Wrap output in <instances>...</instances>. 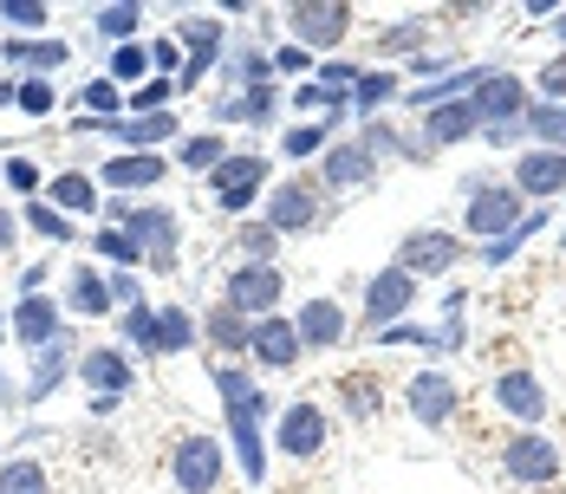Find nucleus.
<instances>
[{
	"label": "nucleus",
	"instance_id": "obj_54",
	"mask_svg": "<svg viewBox=\"0 0 566 494\" xmlns=\"http://www.w3.org/2000/svg\"><path fill=\"white\" fill-rule=\"evenodd\" d=\"M105 274H112V267H105ZM112 299H117V313H124V306H144V299H150V293H144V274H112Z\"/></svg>",
	"mask_w": 566,
	"mask_h": 494
},
{
	"label": "nucleus",
	"instance_id": "obj_19",
	"mask_svg": "<svg viewBox=\"0 0 566 494\" xmlns=\"http://www.w3.org/2000/svg\"><path fill=\"white\" fill-rule=\"evenodd\" d=\"M509 182L521 189V202H527V209H554V202L566 196V150H541V144L514 150Z\"/></svg>",
	"mask_w": 566,
	"mask_h": 494
},
{
	"label": "nucleus",
	"instance_id": "obj_18",
	"mask_svg": "<svg viewBox=\"0 0 566 494\" xmlns=\"http://www.w3.org/2000/svg\"><path fill=\"white\" fill-rule=\"evenodd\" d=\"M59 299H65V319H85V326H112L117 299H112V274L98 261H78L59 274Z\"/></svg>",
	"mask_w": 566,
	"mask_h": 494
},
{
	"label": "nucleus",
	"instance_id": "obj_60",
	"mask_svg": "<svg viewBox=\"0 0 566 494\" xmlns=\"http://www.w3.org/2000/svg\"><path fill=\"white\" fill-rule=\"evenodd\" d=\"M7 345H13V326H7V306H0V351H7Z\"/></svg>",
	"mask_w": 566,
	"mask_h": 494
},
{
	"label": "nucleus",
	"instance_id": "obj_35",
	"mask_svg": "<svg viewBox=\"0 0 566 494\" xmlns=\"http://www.w3.org/2000/svg\"><path fill=\"white\" fill-rule=\"evenodd\" d=\"M228 150H234V144H228L222 130H189V137H182V144L170 150V164L182 169V176H202V182H209V176L222 169Z\"/></svg>",
	"mask_w": 566,
	"mask_h": 494
},
{
	"label": "nucleus",
	"instance_id": "obj_1",
	"mask_svg": "<svg viewBox=\"0 0 566 494\" xmlns=\"http://www.w3.org/2000/svg\"><path fill=\"white\" fill-rule=\"evenodd\" d=\"M339 216V202L319 189V176L313 169H300V176H281L274 189H268V202H261V221L281 234V241H306V234H326Z\"/></svg>",
	"mask_w": 566,
	"mask_h": 494
},
{
	"label": "nucleus",
	"instance_id": "obj_46",
	"mask_svg": "<svg viewBox=\"0 0 566 494\" xmlns=\"http://www.w3.org/2000/svg\"><path fill=\"white\" fill-rule=\"evenodd\" d=\"M358 144H365L378 164H403V144H410V130H403L397 117H365V124H358Z\"/></svg>",
	"mask_w": 566,
	"mask_h": 494
},
{
	"label": "nucleus",
	"instance_id": "obj_27",
	"mask_svg": "<svg viewBox=\"0 0 566 494\" xmlns=\"http://www.w3.org/2000/svg\"><path fill=\"white\" fill-rule=\"evenodd\" d=\"M417 130H423V144L443 157V150H462V144H475V137H482V117H475L469 98H450V105L423 111V117H417Z\"/></svg>",
	"mask_w": 566,
	"mask_h": 494
},
{
	"label": "nucleus",
	"instance_id": "obj_16",
	"mask_svg": "<svg viewBox=\"0 0 566 494\" xmlns=\"http://www.w3.org/2000/svg\"><path fill=\"white\" fill-rule=\"evenodd\" d=\"M489 397H495V410L509 417L514 430H541V423H547V410H554L547 385H541L527 365H502V371L489 378Z\"/></svg>",
	"mask_w": 566,
	"mask_h": 494
},
{
	"label": "nucleus",
	"instance_id": "obj_22",
	"mask_svg": "<svg viewBox=\"0 0 566 494\" xmlns=\"http://www.w3.org/2000/svg\"><path fill=\"white\" fill-rule=\"evenodd\" d=\"M7 326H13V345H27V358L33 351H46V345H59L65 338V299L59 293H33V299H13L7 306Z\"/></svg>",
	"mask_w": 566,
	"mask_h": 494
},
{
	"label": "nucleus",
	"instance_id": "obj_17",
	"mask_svg": "<svg viewBox=\"0 0 566 494\" xmlns=\"http://www.w3.org/2000/svg\"><path fill=\"white\" fill-rule=\"evenodd\" d=\"M313 176H319V189H326L333 202H345V196H365V189L385 176V164H378V157H371L358 137H339V144H333V150L313 164Z\"/></svg>",
	"mask_w": 566,
	"mask_h": 494
},
{
	"label": "nucleus",
	"instance_id": "obj_55",
	"mask_svg": "<svg viewBox=\"0 0 566 494\" xmlns=\"http://www.w3.org/2000/svg\"><path fill=\"white\" fill-rule=\"evenodd\" d=\"M20 234H27V228H20V209H7V202H0V261L20 248Z\"/></svg>",
	"mask_w": 566,
	"mask_h": 494
},
{
	"label": "nucleus",
	"instance_id": "obj_43",
	"mask_svg": "<svg viewBox=\"0 0 566 494\" xmlns=\"http://www.w3.org/2000/svg\"><path fill=\"white\" fill-rule=\"evenodd\" d=\"M0 182H7V189H13L20 202H40L53 176H46V164H33L27 150H7V157H0Z\"/></svg>",
	"mask_w": 566,
	"mask_h": 494
},
{
	"label": "nucleus",
	"instance_id": "obj_7",
	"mask_svg": "<svg viewBox=\"0 0 566 494\" xmlns=\"http://www.w3.org/2000/svg\"><path fill=\"white\" fill-rule=\"evenodd\" d=\"M170 488L176 494H222L228 475H234V455H228L222 437H209V430H189V437L170 442Z\"/></svg>",
	"mask_w": 566,
	"mask_h": 494
},
{
	"label": "nucleus",
	"instance_id": "obj_12",
	"mask_svg": "<svg viewBox=\"0 0 566 494\" xmlns=\"http://www.w3.org/2000/svg\"><path fill=\"white\" fill-rule=\"evenodd\" d=\"M222 306H234L241 319H268L286 306V267L274 261H234L222 274Z\"/></svg>",
	"mask_w": 566,
	"mask_h": 494
},
{
	"label": "nucleus",
	"instance_id": "obj_52",
	"mask_svg": "<svg viewBox=\"0 0 566 494\" xmlns=\"http://www.w3.org/2000/svg\"><path fill=\"white\" fill-rule=\"evenodd\" d=\"M527 85H534V98H547V105H566V53H554L547 65H541V72H534V78H527Z\"/></svg>",
	"mask_w": 566,
	"mask_h": 494
},
{
	"label": "nucleus",
	"instance_id": "obj_31",
	"mask_svg": "<svg viewBox=\"0 0 566 494\" xmlns=\"http://www.w3.org/2000/svg\"><path fill=\"white\" fill-rule=\"evenodd\" d=\"M222 92H254V85H281L274 78V46L261 40H228V59H222Z\"/></svg>",
	"mask_w": 566,
	"mask_h": 494
},
{
	"label": "nucleus",
	"instance_id": "obj_50",
	"mask_svg": "<svg viewBox=\"0 0 566 494\" xmlns=\"http://www.w3.org/2000/svg\"><path fill=\"white\" fill-rule=\"evenodd\" d=\"M53 111H59V85L53 78H20V117H40V124H46Z\"/></svg>",
	"mask_w": 566,
	"mask_h": 494
},
{
	"label": "nucleus",
	"instance_id": "obj_5",
	"mask_svg": "<svg viewBox=\"0 0 566 494\" xmlns=\"http://www.w3.org/2000/svg\"><path fill=\"white\" fill-rule=\"evenodd\" d=\"M117 228L137 241L144 274H176V267H182V216H176L170 202L144 196V202H130V209H124V221H117Z\"/></svg>",
	"mask_w": 566,
	"mask_h": 494
},
{
	"label": "nucleus",
	"instance_id": "obj_21",
	"mask_svg": "<svg viewBox=\"0 0 566 494\" xmlns=\"http://www.w3.org/2000/svg\"><path fill=\"white\" fill-rule=\"evenodd\" d=\"M469 105H475V117H482V130H502V124H521V117H527L534 85H527L521 72H509V65H495V72L469 92Z\"/></svg>",
	"mask_w": 566,
	"mask_h": 494
},
{
	"label": "nucleus",
	"instance_id": "obj_33",
	"mask_svg": "<svg viewBox=\"0 0 566 494\" xmlns=\"http://www.w3.org/2000/svg\"><path fill=\"white\" fill-rule=\"evenodd\" d=\"M112 326H117V345H124L137 365H144V358H150V365L164 358V338H157V306H150V299H144V306H124Z\"/></svg>",
	"mask_w": 566,
	"mask_h": 494
},
{
	"label": "nucleus",
	"instance_id": "obj_53",
	"mask_svg": "<svg viewBox=\"0 0 566 494\" xmlns=\"http://www.w3.org/2000/svg\"><path fill=\"white\" fill-rule=\"evenodd\" d=\"M53 274H65V267H53L46 254H40V261H27V267H20V299H33V293H53V286H46Z\"/></svg>",
	"mask_w": 566,
	"mask_h": 494
},
{
	"label": "nucleus",
	"instance_id": "obj_10",
	"mask_svg": "<svg viewBox=\"0 0 566 494\" xmlns=\"http://www.w3.org/2000/svg\"><path fill=\"white\" fill-rule=\"evenodd\" d=\"M403 410H410V423H417V430L443 437L455 417H462V385H455L443 365H417V371L403 378Z\"/></svg>",
	"mask_w": 566,
	"mask_h": 494
},
{
	"label": "nucleus",
	"instance_id": "obj_40",
	"mask_svg": "<svg viewBox=\"0 0 566 494\" xmlns=\"http://www.w3.org/2000/svg\"><path fill=\"white\" fill-rule=\"evenodd\" d=\"M417 53H430V20H385L378 27V59H397V65H410Z\"/></svg>",
	"mask_w": 566,
	"mask_h": 494
},
{
	"label": "nucleus",
	"instance_id": "obj_63",
	"mask_svg": "<svg viewBox=\"0 0 566 494\" xmlns=\"http://www.w3.org/2000/svg\"><path fill=\"white\" fill-rule=\"evenodd\" d=\"M560 202H566V196H560Z\"/></svg>",
	"mask_w": 566,
	"mask_h": 494
},
{
	"label": "nucleus",
	"instance_id": "obj_15",
	"mask_svg": "<svg viewBox=\"0 0 566 494\" xmlns=\"http://www.w3.org/2000/svg\"><path fill=\"white\" fill-rule=\"evenodd\" d=\"M286 111V85H254V92H216L209 98V130H268Z\"/></svg>",
	"mask_w": 566,
	"mask_h": 494
},
{
	"label": "nucleus",
	"instance_id": "obj_28",
	"mask_svg": "<svg viewBox=\"0 0 566 494\" xmlns=\"http://www.w3.org/2000/svg\"><path fill=\"white\" fill-rule=\"evenodd\" d=\"M248 345H254V319H241L234 306L216 299V306L202 313V351H209L216 365H241V358H248Z\"/></svg>",
	"mask_w": 566,
	"mask_h": 494
},
{
	"label": "nucleus",
	"instance_id": "obj_25",
	"mask_svg": "<svg viewBox=\"0 0 566 494\" xmlns=\"http://www.w3.org/2000/svg\"><path fill=\"white\" fill-rule=\"evenodd\" d=\"M300 358H306V345H300V326H293V313H268V319H254V345H248V365H254V371H268V378H286Z\"/></svg>",
	"mask_w": 566,
	"mask_h": 494
},
{
	"label": "nucleus",
	"instance_id": "obj_8",
	"mask_svg": "<svg viewBox=\"0 0 566 494\" xmlns=\"http://www.w3.org/2000/svg\"><path fill=\"white\" fill-rule=\"evenodd\" d=\"M495 469H502L509 488L547 494L566 475V455H560V442L547 437V430H514V437L502 442V455H495Z\"/></svg>",
	"mask_w": 566,
	"mask_h": 494
},
{
	"label": "nucleus",
	"instance_id": "obj_3",
	"mask_svg": "<svg viewBox=\"0 0 566 494\" xmlns=\"http://www.w3.org/2000/svg\"><path fill=\"white\" fill-rule=\"evenodd\" d=\"M202 189L216 196V209H222L228 221L261 216V202H268V189H274V157H268V150H228L222 169H216Z\"/></svg>",
	"mask_w": 566,
	"mask_h": 494
},
{
	"label": "nucleus",
	"instance_id": "obj_49",
	"mask_svg": "<svg viewBox=\"0 0 566 494\" xmlns=\"http://www.w3.org/2000/svg\"><path fill=\"white\" fill-rule=\"evenodd\" d=\"M144 46H150V78H182L189 53H182V40H176V33H150Z\"/></svg>",
	"mask_w": 566,
	"mask_h": 494
},
{
	"label": "nucleus",
	"instance_id": "obj_20",
	"mask_svg": "<svg viewBox=\"0 0 566 494\" xmlns=\"http://www.w3.org/2000/svg\"><path fill=\"white\" fill-rule=\"evenodd\" d=\"M293 326H300L306 358H319V351H339L345 338H352V306H345L339 293H306V299L293 306Z\"/></svg>",
	"mask_w": 566,
	"mask_h": 494
},
{
	"label": "nucleus",
	"instance_id": "obj_26",
	"mask_svg": "<svg viewBox=\"0 0 566 494\" xmlns=\"http://www.w3.org/2000/svg\"><path fill=\"white\" fill-rule=\"evenodd\" d=\"M333 403H339V417L352 430H371L378 417H385V403H391V390H385V371H371V365H358V371H339L333 378Z\"/></svg>",
	"mask_w": 566,
	"mask_h": 494
},
{
	"label": "nucleus",
	"instance_id": "obj_41",
	"mask_svg": "<svg viewBox=\"0 0 566 494\" xmlns=\"http://www.w3.org/2000/svg\"><path fill=\"white\" fill-rule=\"evenodd\" d=\"M0 27H7V40H46L53 7L46 0H0Z\"/></svg>",
	"mask_w": 566,
	"mask_h": 494
},
{
	"label": "nucleus",
	"instance_id": "obj_14",
	"mask_svg": "<svg viewBox=\"0 0 566 494\" xmlns=\"http://www.w3.org/2000/svg\"><path fill=\"white\" fill-rule=\"evenodd\" d=\"M98 189L105 196H130V202H144V196H157L164 182L176 176L170 157H144V150H112V157H98Z\"/></svg>",
	"mask_w": 566,
	"mask_h": 494
},
{
	"label": "nucleus",
	"instance_id": "obj_39",
	"mask_svg": "<svg viewBox=\"0 0 566 494\" xmlns=\"http://www.w3.org/2000/svg\"><path fill=\"white\" fill-rule=\"evenodd\" d=\"M339 137H345L339 124H286L281 130V157L286 164H319Z\"/></svg>",
	"mask_w": 566,
	"mask_h": 494
},
{
	"label": "nucleus",
	"instance_id": "obj_13",
	"mask_svg": "<svg viewBox=\"0 0 566 494\" xmlns=\"http://www.w3.org/2000/svg\"><path fill=\"white\" fill-rule=\"evenodd\" d=\"M462 254H469V241L455 234V228H410L403 241H397V254H391V267H403V274L417 280H443L462 267Z\"/></svg>",
	"mask_w": 566,
	"mask_h": 494
},
{
	"label": "nucleus",
	"instance_id": "obj_57",
	"mask_svg": "<svg viewBox=\"0 0 566 494\" xmlns=\"http://www.w3.org/2000/svg\"><path fill=\"white\" fill-rule=\"evenodd\" d=\"M85 403H92V423H112V417L124 410V403H130V397H85Z\"/></svg>",
	"mask_w": 566,
	"mask_h": 494
},
{
	"label": "nucleus",
	"instance_id": "obj_47",
	"mask_svg": "<svg viewBox=\"0 0 566 494\" xmlns=\"http://www.w3.org/2000/svg\"><path fill=\"white\" fill-rule=\"evenodd\" d=\"M281 248H286V241L261 216H254V221H234V254H241V261H274V267H281Z\"/></svg>",
	"mask_w": 566,
	"mask_h": 494
},
{
	"label": "nucleus",
	"instance_id": "obj_29",
	"mask_svg": "<svg viewBox=\"0 0 566 494\" xmlns=\"http://www.w3.org/2000/svg\"><path fill=\"white\" fill-rule=\"evenodd\" d=\"M46 202H53L59 216H72V221H98V216H105V189H98V176H92V169H53Z\"/></svg>",
	"mask_w": 566,
	"mask_h": 494
},
{
	"label": "nucleus",
	"instance_id": "obj_61",
	"mask_svg": "<svg viewBox=\"0 0 566 494\" xmlns=\"http://www.w3.org/2000/svg\"><path fill=\"white\" fill-rule=\"evenodd\" d=\"M560 254H566V228H560Z\"/></svg>",
	"mask_w": 566,
	"mask_h": 494
},
{
	"label": "nucleus",
	"instance_id": "obj_44",
	"mask_svg": "<svg viewBox=\"0 0 566 494\" xmlns=\"http://www.w3.org/2000/svg\"><path fill=\"white\" fill-rule=\"evenodd\" d=\"M98 72H105L112 85H124V92H137V85H150V46H144V40H137V46H112Z\"/></svg>",
	"mask_w": 566,
	"mask_h": 494
},
{
	"label": "nucleus",
	"instance_id": "obj_36",
	"mask_svg": "<svg viewBox=\"0 0 566 494\" xmlns=\"http://www.w3.org/2000/svg\"><path fill=\"white\" fill-rule=\"evenodd\" d=\"M157 338H164V358L202 351V313H189L182 299H164V306H157Z\"/></svg>",
	"mask_w": 566,
	"mask_h": 494
},
{
	"label": "nucleus",
	"instance_id": "obj_42",
	"mask_svg": "<svg viewBox=\"0 0 566 494\" xmlns=\"http://www.w3.org/2000/svg\"><path fill=\"white\" fill-rule=\"evenodd\" d=\"M0 494H53V469L40 462V455H7L0 462Z\"/></svg>",
	"mask_w": 566,
	"mask_h": 494
},
{
	"label": "nucleus",
	"instance_id": "obj_48",
	"mask_svg": "<svg viewBox=\"0 0 566 494\" xmlns=\"http://www.w3.org/2000/svg\"><path fill=\"white\" fill-rule=\"evenodd\" d=\"M313 72H319V59L306 53V46H293V40H281V46H274V78H281L286 92H293V85H306Z\"/></svg>",
	"mask_w": 566,
	"mask_h": 494
},
{
	"label": "nucleus",
	"instance_id": "obj_11",
	"mask_svg": "<svg viewBox=\"0 0 566 494\" xmlns=\"http://www.w3.org/2000/svg\"><path fill=\"white\" fill-rule=\"evenodd\" d=\"M326 442H333V410L326 403H313V397H293L274 410V449H281L286 462H319L326 455Z\"/></svg>",
	"mask_w": 566,
	"mask_h": 494
},
{
	"label": "nucleus",
	"instance_id": "obj_24",
	"mask_svg": "<svg viewBox=\"0 0 566 494\" xmlns=\"http://www.w3.org/2000/svg\"><path fill=\"white\" fill-rule=\"evenodd\" d=\"M78 332H65L59 345L46 351H33V365H27V410H40V403H53L65 385H78Z\"/></svg>",
	"mask_w": 566,
	"mask_h": 494
},
{
	"label": "nucleus",
	"instance_id": "obj_2",
	"mask_svg": "<svg viewBox=\"0 0 566 494\" xmlns=\"http://www.w3.org/2000/svg\"><path fill=\"white\" fill-rule=\"evenodd\" d=\"M521 216H527V202H521V189H514L509 176H469L462 182V241L489 248V241L514 234Z\"/></svg>",
	"mask_w": 566,
	"mask_h": 494
},
{
	"label": "nucleus",
	"instance_id": "obj_9",
	"mask_svg": "<svg viewBox=\"0 0 566 494\" xmlns=\"http://www.w3.org/2000/svg\"><path fill=\"white\" fill-rule=\"evenodd\" d=\"M170 33L182 40V53H189L182 78H176V92L189 98V92H202V85L222 72V59H228V20L216 13V7H209V13H176Z\"/></svg>",
	"mask_w": 566,
	"mask_h": 494
},
{
	"label": "nucleus",
	"instance_id": "obj_62",
	"mask_svg": "<svg viewBox=\"0 0 566 494\" xmlns=\"http://www.w3.org/2000/svg\"><path fill=\"white\" fill-rule=\"evenodd\" d=\"M0 462H7V455H0Z\"/></svg>",
	"mask_w": 566,
	"mask_h": 494
},
{
	"label": "nucleus",
	"instance_id": "obj_58",
	"mask_svg": "<svg viewBox=\"0 0 566 494\" xmlns=\"http://www.w3.org/2000/svg\"><path fill=\"white\" fill-rule=\"evenodd\" d=\"M514 13H527V20H554V13H560V0H521Z\"/></svg>",
	"mask_w": 566,
	"mask_h": 494
},
{
	"label": "nucleus",
	"instance_id": "obj_6",
	"mask_svg": "<svg viewBox=\"0 0 566 494\" xmlns=\"http://www.w3.org/2000/svg\"><path fill=\"white\" fill-rule=\"evenodd\" d=\"M417 299H423V286L403 274V267L365 274V286H358V313H352V338H378L385 326H403V319L417 313Z\"/></svg>",
	"mask_w": 566,
	"mask_h": 494
},
{
	"label": "nucleus",
	"instance_id": "obj_32",
	"mask_svg": "<svg viewBox=\"0 0 566 494\" xmlns=\"http://www.w3.org/2000/svg\"><path fill=\"white\" fill-rule=\"evenodd\" d=\"M144 0H105V7H85V20H92V40L112 53V46H137L144 40Z\"/></svg>",
	"mask_w": 566,
	"mask_h": 494
},
{
	"label": "nucleus",
	"instance_id": "obj_37",
	"mask_svg": "<svg viewBox=\"0 0 566 494\" xmlns=\"http://www.w3.org/2000/svg\"><path fill=\"white\" fill-rule=\"evenodd\" d=\"M20 228H27L33 241H46V248H72V241H85V228H78L72 216H59L46 196H40V202H20Z\"/></svg>",
	"mask_w": 566,
	"mask_h": 494
},
{
	"label": "nucleus",
	"instance_id": "obj_38",
	"mask_svg": "<svg viewBox=\"0 0 566 494\" xmlns=\"http://www.w3.org/2000/svg\"><path fill=\"white\" fill-rule=\"evenodd\" d=\"M85 254H92L98 267H112V274H144V254H137V241H130L124 228H92V234H85Z\"/></svg>",
	"mask_w": 566,
	"mask_h": 494
},
{
	"label": "nucleus",
	"instance_id": "obj_59",
	"mask_svg": "<svg viewBox=\"0 0 566 494\" xmlns=\"http://www.w3.org/2000/svg\"><path fill=\"white\" fill-rule=\"evenodd\" d=\"M0 111H20V78L13 72H0Z\"/></svg>",
	"mask_w": 566,
	"mask_h": 494
},
{
	"label": "nucleus",
	"instance_id": "obj_4",
	"mask_svg": "<svg viewBox=\"0 0 566 494\" xmlns=\"http://www.w3.org/2000/svg\"><path fill=\"white\" fill-rule=\"evenodd\" d=\"M281 27L313 59H339L345 40L358 33V7L352 0H293V7H281Z\"/></svg>",
	"mask_w": 566,
	"mask_h": 494
},
{
	"label": "nucleus",
	"instance_id": "obj_45",
	"mask_svg": "<svg viewBox=\"0 0 566 494\" xmlns=\"http://www.w3.org/2000/svg\"><path fill=\"white\" fill-rule=\"evenodd\" d=\"M521 130H527V144H541V150H566V105L534 98L527 117H521Z\"/></svg>",
	"mask_w": 566,
	"mask_h": 494
},
{
	"label": "nucleus",
	"instance_id": "obj_51",
	"mask_svg": "<svg viewBox=\"0 0 566 494\" xmlns=\"http://www.w3.org/2000/svg\"><path fill=\"white\" fill-rule=\"evenodd\" d=\"M365 72H371V65H358L352 53H339V59H319V72H313V78H319V85H333V92H358V78H365Z\"/></svg>",
	"mask_w": 566,
	"mask_h": 494
},
{
	"label": "nucleus",
	"instance_id": "obj_56",
	"mask_svg": "<svg viewBox=\"0 0 566 494\" xmlns=\"http://www.w3.org/2000/svg\"><path fill=\"white\" fill-rule=\"evenodd\" d=\"M7 410H27V378H7V371H0V417H7Z\"/></svg>",
	"mask_w": 566,
	"mask_h": 494
},
{
	"label": "nucleus",
	"instance_id": "obj_23",
	"mask_svg": "<svg viewBox=\"0 0 566 494\" xmlns=\"http://www.w3.org/2000/svg\"><path fill=\"white\" fill-rule=\"evenodd\" d=\"M78 385H85V397H130V390H137V358H130L117 338L85 345V351H78Z\"/></svg>",
	"mask_w": 566,
	"mask_h": 494
},
{
	"label": "nucleus",
	"instance_id": "obj_34",
	"mask_svg": "<svg viewBox=\"0 0 566 494\" xmlns=\"http://www.w3.org/2000/svg\"><path fill=\"white\" fill-rule=\"evenodd\" d=\"M403 98V72L397 65H371L365 78H358V92H352V117L365 124V117H385V111Z\"/></svg>",
	"mask_w": 566,
	"mask_h": 494
},
{
	"label": "nucleus",
	"instance_id": "obj_30",
	"mask_svg": "<svg viewBox=\"0 0 566 494\" xmlns=\"http://www.w3.org/2000/svg\"><path fill=\"white\" fill-rule=\"evenodd\" d=\"M0 65H13V78H53L59 65H72V40H0Z\"/></svg>",
	"mask_w": 566,
	"mask_h": 494
}]
</instances>
